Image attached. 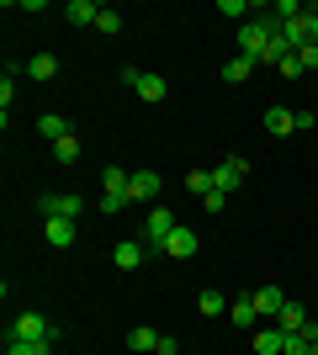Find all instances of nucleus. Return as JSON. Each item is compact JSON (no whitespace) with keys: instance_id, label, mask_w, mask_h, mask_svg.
<instances>
[{"instance_id":"f257e3e1","label":"nucleus","mask_w":318,"mask_h":355,"mask_svg":"<svg viewBox=\"0 0 318 355\" xmlns=\"http://www.w3.org/2000/svg\"><path fill=\"white\" fill-rule=\"evenodd\" d=\"M281 43H287L292 53H297V48H308V43H318V16H313V6H303V11L281 27Z\"/></svg>"},{"instance_id":"f03ea898","label":"nucleus","mask_w":318,"mask_h":355,"mask_svg":"<svg viewBox=\"0 0 318 355\" xmlns=\"http://www.w3.org/2000/svg\"><path fill=\"white\" fill-rule=\"evenodd\" d=\"M175 228H181V223H175V212H170V207H154L149 223H143V250H149V254H154V250H165Z\"/></svg>"},{"instance_id":"7ed1b4c3","label":"nucleus","mask_w":318,"mask_h":355,"mask_svg":"<svg viewBox=\"0 0 318 355\" xmlns=\"http://www.w3.org/2000/svg\"><path fill=\"white\" fill-rule=\"evenodd\" d=\"M37 212H43V218H80V212H85V196H75V191L37 196Z\"/></svg>"},{"instance_id":"20e7f679","label":"nucleus","mask_w":318,"mask_h":355,"mask_svg":"<svg viewBox=\"0 0 318 355\" xmlns=\"http://www.w3.org/2000/svg\"><path fill=\"white\" fill-rule=\"evenodd\" d=\"M11 340H59V329L48 324L43 313H16V324H11Z\"/></svg>"},{"instance_id":"39448f33","label":"nucleus","mask_w":318,"mask_h":355,"mask_svg":"<svg viewBox=\"0 0 318 355\" xmlns=\"http://www.w3.org/2000/svg\"><path fill=\"white\" fill-rule=\"evenodd\" d=\"M122 80H127V85L138 90V96H143V101H165V74H149V69H133V64H127V69H122Z\"/></svg>"},{"instance_id":"423d86ee","label":"nucleus","mask_w":318,"mask_h":355,"mask_svg":"<svg viewBox=\"0 0 318 355\" xmlns=\"http://www.w3.org/2000/svg\"><path fill=\"white\" fill-rule=\"evenodd\" d=\"M159 191H165V180L154 175V170H133L127 175V202H154Z\"/></svg>"},{"instance_id":"0eeeda50","label":"nucleus","mask_w":318,"mask_h":355,"mask_svg":"<svg viewBox=\"0 0 318 355\" xmlns=\"http://www.w3.org/2000/svg\"><path fill=\"white\" fill-rule=\"evenodd\" d=\"M249 302H255V313L265 318V324H276V318H281V308H287V297H281V286H260V292L249 297Z\"/></svg>"},{"instance_id":"6e6552de","label":"nucleus","mask_w":318,"mask_h":355,"mask_svg":"<svg viewBox=\"0 0 318 355\" xmlns=\"http://www.w3.org/2000/svg\"><path fill=\"white\" fill-rule=\"evenodd\" d=\"M239 180H244V159H218V164H212V191L228 196Z\"/></svg>"},{"instance_id":"1a4fd4ad","label":"nucleus","mask_w":318,"mask_h":355,"mask_svg":"<svg viewBox=\"0 0 318 355\" xmlns=\"http://www.w3.org/2000/svg\"><path fill=\"white\" fill-rule=\"evenodd\" d=\"M276 329H281V334H308V329H313V313H308L303 302H287L281 318H276Z\"/></svg>"},{"instance_id":"9d476101","label":"nucleus","mask_w":318,"mask_h":355,"mask_svg":"<svg viewBox=\"0 0 318 355\" xmlns=\"http://www.w3.org/2000/svg\"><path fill=\"white\" fill-rule=\"evenodd\" d=\"M43 239L53 250H69L75 244V218H43Z\"/></svg>"},{"instance_id":"9b49d317","label":"nucleus","mask_w":318,"mask_h":355,"mask_svg":"<svg viewBox=\"0 0 318 355\" xmlns=\"http://www.w3.org/2000/svg\"><path fill=\"white\" fill-rule=\"evenodd\" d=\"M265 133H271V138H287V133H297V117H292L287 106H265Z\"/></svg>"},{"instance_id":"f8f14e48","label":"nucleus","mask_w":318,"mask_h":355,"mask_svg":"<svg viewBox=\"0 0 318 355\" xmlns=\"http://www.w3.org/2000/svg\"><path fill=\"white\" fill-rule=\"evenodd\" d=\"M165 254H175V260H191V254H197V234H191V228H175V234H170V244H165Z\"/></svg>"},{"instance_id":"ddd939ff","label":"nucleus","mask_w":318,"mask_h":355,"mask_svg":"<svg viewBox=\"0 0 318 355\" xmlns=\"http://www.w3.org/2000/svg\"><path fill=\"white\" fill-rule=\"evenodd\" d=\"M281 350H287V334H281L276 324H265L255 334V355H281Z\"/></svg>"},{"instance_id":"4468645a","label":"nucleus","mask_w":318,"mask_h":355,"mask_svg":"<svg viewBox=\"0 0 318 355\" xmlns=\"http://www.w3.org/2000/svg\"><path fill=\"white\" fill-rule=\"evenodd\" d=\"M96 16H101V6H91V0H69L64 6V21H75V27H96Z\"/></svg>"},{"instance_id":"2eb2a0df","label":"nucleus","mask_w":318,"mask_h":355,"mask_svg":"<svg viewBox=\"0 0 318 355\" xmlns=\"http://www.w3.org/2000/svg\"><path fill=\"white\" fill-rule=\"evenodd\" d=\"M143 254H149L143 244H133V239H122L117 250H112V260H117L122 270H138V266H143Z\"/></svg>"},{"instance_id":"dca6fc26","label":"nucleus","mask_w":318,"mask_h":355,"mask_svg":"<svg viewBox=\"0 0 318 355\" xmlns=\"http://www.w3.org/2000/svg\"><path fill=\"white\" fill-rule=\"evenodd\" d=\"M37 133H43L48 144H59V138H69V122H64L59 112H48V117H37Z\"/></svg>"},{"instance_id":"f3484780","label":"nucleus","mask_w":318,"mask_h":355,"mask_svg":"<svg viewBox=\"0 0 318 355\" xmlns=\"http://www.w3.org/2000/svg\"><path fill=\"white\" fill-rule=\"evenodd\" d=\"M6 355H53V340H6Z\"/></svg>"},{"instance_id":"a211bd4d","label":"nucleus","mask_w":318,"mask_h":355,"mask_svg":"<svg viewBox=\"0 0 318 355\" xmlns=\"http://www.w3.org/2000/svg\"><path fill=\"white\" fill-rule=\"evenodd\" d=\"M127 350H133V355H149V350H159V334H154V329H143V324H138L133 334H127Z\"/></svg>"},{"instance_id":"6ab92c4d","label":"nucleus","mask_w":318,"mask_h":355,"mask_svg":"<svg viewBox=\"0 0 318 355\" xmlns=\"http://www.w3.org/2000/svg\"><path fill=\"white\" fill-rule=\"evenodd\" d=\"M249 69H255V59H244V53H239V59L223 64V80H228V85H244V80H249Z\"/></svg>"},{"instance_id":"aec40b11","label":"nucleus","mask_w":318,"mask_h":355,"mask_svg":"<svg viewBox=\"0 0 318 355\" xmlns=\"http://www.w3.org/2000/svg\"><path fill=\"white\" fill-rule=\"evenodd\" d=\"M27 74L32 80H53V74H59V59H53V53H37V59H27Z\"/></svg>"},{"instance_id":"412c9836","label":"nucleus","mask_w":318,"mask_h":355,"mask_svg":"<svg viewBox=\"0 0 318 355\" xmlns=\"http://www.w3.org/2000/svg\"><path fill=\"white\" fill-rule=\"evenodd\" d=\"M228 308H233V302H223V292H212V286L197 297V313H207V318H218V313H228Z\"/></svg>"},{"instance_id":"4be33fe9","label":"nucleus","mask_w":318,"mask_h":355,"mask_svg":"<svg viewBox=\"0 0 318 355\" xmlns=\"http://www.w3.org/2000/svg\"><path fill=\"white\" fill-rule=\"evenodd\" d=\"M101 191H122V196H127V170L106 164V170H101Z\"/></svg>"},{"instance_id":"5701e85b","label":"nucleus","mask_w":318,"mask_h":355,"mask_svg":"<svg viewBox=\"0 0 318 355\" xmlns=\"http://www.w3.org/2000/svg\"><path fill=\"white\" fill-rule=\"evenodd\" d=\"M228 318H233V324H239V329H249V324H255V318H260V313H255V302H249V297H239V302L228 308Z\"/></svg>"},{"instance_id":"b1692460","label":"nucleus","mask_w":318,"mask_h":355,"mask_svg":"<svg viewBox=\"0 0 318 355\" xmlns=\"http://www.w3.org/2000/svg\"><path fill=\"white\" fill-rule=\"evenodd\" d=\"M53 159H59V164H75V159H80V138H75V133L59 138V144H53Z\"/></svg>"},{"instance_id":"393cba45","label":"nucleus","mask_w":318,"mask_h":355,"mask_svg":"<svg viewBox=\"0 0 318 355\" xmlns=\"http://www.w3.org/2000/svg\"><path fill=\"white\" fill-rule=\"evenodd\" d=\"M96 32H106V37H117V32H122V16L112 11V6H101V16H96Z\"/></svg>"},{"instance_id":"a878e982","label":"nucleus","mask_w":318,"mask_h":355,"mask_svg":"<svg viewBox=\"0 0 318 355\" xmlns=\"http://www.w3.org/2000/svg\"><path fill=\"white\" fill-rule=\"evenodd\" d=\"M186 191L207 196V191H212V170H191V175H186Z\"/></svg>"},{"instance_id":"bb28decb","label":"nucleus","mask_w":318,"mask_h":355,"mask_svg":"<svg viewBox=\"0 0 318 355\" xmlns=\"http://www.w3.org/2000/svg\"><path fill=\"white\" fill-rule=\"evenodd\" d=\"M122 207H127V196H122V191H101V212H106V218L122 212Z\"/></svg>"},{"instance_id":"cd10ccee","label":"nucleus","mask_w":318,"mask_h":355,"mask_svg":"<svg viewBox=\"0 0 318 355\" xmlns=\"http://www.w3.org/2000/svg\"><path fill=\"white\" fill-rule=\"evenodd\" d=\"M276 69L287 74V80H297V74H303V69H308V64H303V59H297V53H292V59H281V64H276Z\"/></svg>"},{"instance_id":"c85d7f7f","label":"nucleus","mask_w":318,"mask_h":355,"mask_svg":"<svg viewBox=\"0 0 318 355\" xmlns=\"http://www.w3.org/2000/svg\"><path fill=\"white\" fill-rule=\"evenodd\" d=\"M281 355H308V340H303V334H287V350H281Z\"/></svg>"},{"instance_id":"c756f323","label":"nucleus","mask_w":318,"mask_h":355,"mask_svg":"<svg viewBox=\"0 0 318 355\" xmlns=\"http://www.w3.org/2000/svg\"><path fill=\"white\" fill-rule=\"evenodd\" d=\"M297 117V133H313V122H318V112H292Z\"/></svg>"},{"instance_id":"7c9ffc66","label":"nucleus","mask_w":318,"mask_h":355,"mask_svg":"<svg viewBox=\"0 0 318 355\" xmlns=\"http://www.w3.org/2000/svg\"><path fill=\"white\" fill-rule=\"evenodd\" d=\"M154 355H181V345L170 340V334H159V350H154Z\"/></svg>"},{"instance_id":"2f4dec72","label":"nucleus","mask_w":318,"mask_h":355,"mask_svg":"<svg viewBox=\"0 0 318 355\" xmlns=\"http://www.w3.org/2000/svg\"><path fill=\"white\" fill-rule=\"evenodd\" d=\"M303 340H308V355H318V334H303Z\"/></svg>"},{"instance_id":"473e14b6","label":"nucleus","mask_w":318,"mask_h":355,"mask_svg":"<svg viewBox=\"0 0 318 355\" xmlns=\"http://www.w3.org/2000/svg\"><path fill=\"white\" fill-rule=\"evenodd\" d=\"M313 324H318V313H313Z\"/></svg>"},{"instance_id":"72a5a7b5","label":"nucleus","mask_w":318,"mask_h":355,"mask_svg":"<svg viewBox=\"0 0 318 355\" xmlns=\"http://www.w3.org/2000/svg\"><path fill=\"white\" fill-rule=\"evenodd\" d=\"M313 16H318V6H313Z\"/></svg>"},{"instance_id":"f704fd0d","label":"nucleus","mask_w":318,"mask_h":355,"mask_svg":"<svg viewBox=\"0 0 318 355\" xmlns=\"http://www.w3.org/2000/svg\"><path fill=\"white\" fill-rule=\"evenodd\" d=\"M313 101H318V96H313Z\"/></svg>"}]
</instances>
